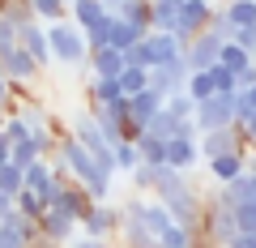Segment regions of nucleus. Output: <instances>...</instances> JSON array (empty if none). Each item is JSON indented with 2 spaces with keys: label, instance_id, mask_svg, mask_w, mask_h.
<instances>
[{
  "label": "nucleus",
  "instance_id": "nucleus-54",
  "mask_svg": "<svg viewBox=\"0 0 256 248\" xmlns=\"http://www.w3.org/2000/svg\"><path fill=\"white\" fill-rule=\"evenodd\" d=\"M252 35H256V26H252ZM252 56H256V52H252Z\"/></svg>",
  "mask_w": 256,
  "mask_h": 248
},
{
  "label": "nucleus",
  "instance_id": "nucleus-37",
  "mask_svg": "<svg viewBox=\"0 0 256 248\" xmlns=\"http://www.w3.org/2000/svg\"><path fill=\"white\" fill-rule=\"evenodd\" d=\"M162 107H166V111H171V116H175V120H192V111H196V103H192V99H188V94H171V99H166V103H162Z\"/></svg>",
  "mask_w": 256,
  "mask_h": 248
},
{
  "label": "nucleus",
  "instance_id": "nucleus-47",
  "mask_svg": "<svg viewBox=\"0 0 256 248\" xmlns=\"http://www.w3.org/2000/svg\"><path fill=\"white\" fill-rule=\"evenodd\" d=\"M239 133H244L248 150H252V146H256V111H252V120H248V124H244V129H239Z\"/></svg>",
  "mask_w": 256,
  "mask_h": 248
},
{
  "label": "nucleus",
  "instance_id": "nucleus-40",
  "mask_svg": "<svg viewBox=\"0 0 256 248\" xmlns=\"http://www.w3.org/2000/svg\"><path fill=\"white\" fill-rule=\"evenodd\" d=\"M210 77H214V90L218 94H235V73L222 65H210Z\"/></svg>",
  "mask_w": 256,
  "mask_h": 248
},
{
  "label": "nucleus",
  "instance_id": "nucleus-21",
  "mask_svg": "<svg viewBox=\"0 0 256 248\" xmlns=\"http://www.w3.org/2000/svg\"><path fill=\"white\" fill-rule=\"evenodd\" d=\"M146 35H150V30L132 26V22H124V18H111V35H107V47H116V52H132V47H137Z\"/></svg>",
  "mask_w": 256,
  "mask_h": 248
},
{
  "label": "nucleus",
  "instance_id": "nucleus-38",
  "mask_svg": "<svg viewBox=\"0 0 256 248\" xmlns=\"http://www.w3.org/2000/svg\"><path fill=\"white\" fill-rule=\"evenodd\" d=\"M158 244H162V248H192V231H184V227H175V222H171V227L162 231Z\"/></svg>",
  "mask_w": 256,
  "mask_h": 248
},
{
  "label": "nucleus",
  "instance_id": "nucleus-14",
  "mask_svg": "<svg viewBox=\"0 0 256 248\" xmlns=\"http://www.w3.org/2000/svg\"><path fill=\"white\" fill-rule=\"evenodd\" d=\"M18 47L34 60L38 69H47L52 65V47H47V35H43V22H30V26H22L18 30Z\"/></svg>",
  "mask_w": 256,
  "mask_h": 248
},
{
  "label": "nucleus",
  "instance_id": "nucleus-6",
  "mask_svg": "<svg viewBox=\"0 0 256 248\" xmlns=\"http://www.w3.org/2000/svg\"><path fill=\"white\" fill-rule=\"evenodd\" d=\"M98 201H90V193H86L77 180H68V184H56L52 188V197H47V210H56V214H64V218H73L77 227H82V218L94 210Z\"/></svg>",
  "mask_w": 256,
  "mask_h": 248
},
{
  "label": "nucleus",
  "instance_id": "nucleus-24",
  "mask_svg": "<svg viewBox=\"0 0 256 248\" xmlns=\"http://www.w3.org/2000/svg\"><path fill=\"white\" fill-rule=\"evenodd\" d=\"M222 13H226V22L235 30H248L256 26V0H226V5H218Z\"/></svg>",
  "mask_w": 256,
  "mask_h": 248
},
{
  "label": "nucleus",
  "instance_id": "nucleus-39",
  "mask_svg": "<svg viewBox=\"0 0 256 248\" xmlns=\"http://www.w3.org/2000/svg\"><path fill=\"white\" fill-rule=\"evenodd\" d=\"M235 227H239V231H256V197L235 205Z\"/></svg>",
  "mask_w": 256,
  "mask_h": 248
},
{
  "label": "nucleus",
  "instance_id": "nucleus-30",
  "mask_svg": "<svg viewBox=\"0 0 256 248\" xmlns=\"http://www.w3.org/2000/svg\"><path fill=\"white\" fill-rule=\"evenodd\" d=\"M218 65H222V69H230V73H244V69L252 65V56H248L239 43H222V56H218Z\"/></svg>",
  "mask_w": 256,
  "mask_h": 248
},
{
  "label": "nucleus",
  "instance_id": "nucleus-46",
  "mask_svg": "<svg viewBox=\"0 0 256 248\" xmlns=\"http://www.w3.org/2000/svg\"><path fill=\"white\" fill-rule=\"evenodd\" d=\"M9 103H13V90H9V77H0V116L9 111Z\"/></svg>",
  "mask_w": 256,
  "mask_h": 248
},
{
  "label": "nucleus",
  "instance_id": "nucleus-8",
  "mask_svg": "<svg viewBox=\"0 0 256 248\" xmlns=\"http://www.w3.org/2000/svg\"><path fill=\"white\" fill-rule=\"evenodd\" d=\"M120 218H124V214H120V205L98 201V205H94V210L82 218V227H77V231H82V235H90V239H111V244H116Z\"/></svg>",
  "mask_w": 256,
  "mask_h": 248
},
{
  "label": "nucleus",
  "instance_id": "nucleus-34",
  "mask_svg": "<svg viewBox=\"0 0 256 248\" xmlns=\"http://www.w3.org/2000/svg\"><path fill=\"white\" fill-rule=\"evenodd\" d=\"M26 184H22V167H13V163H4L0 167V193L4 197H18Z\"/></svg>",
  "mask_w": 256,
  "mask_h": 248
},
{
  "label": "nucleus",
  "instance_id": "nucleus-51",
  "mask_svg": "<svg viewBox=\"0 0 256 248\" xmlns=\"http://www.w3.org/2000/svg\"><path fill=\"white\" fill-rule=\"evenodd\" d=\"M248 171H252V175H256V146H252V150H248Z\"/></svg>",
  "mask_w": 256,
  "mask_h": 248
},
{
  "label": "nucleus",
  "instance_id": "nucleus-28",
  "mask_svg": "<svg viewBox=\"0 0 256 248\" xmlns=\"http://www.w3.org/2000/svg\"><path fill=\"white\" fill-rule=\"evenodd\" d=\"M13 210H18L22 218H30V222H38V214L47 210V201H43V197H38V193H30V188H22V193L13 197Z\"/></svg>",
  "mask_w": 256,
  "mask_h": 248
},
{
  "label": "nucleus",
  "instance_id": "nucleus-22",
  "mask_svg": "<svg viewBox=\"0 0 256 248\" xmlns=\"http://www.w3.org/2000/svg\"><path fill=\"white\" fill-rule=\"evenodd\" d=\"M22 184L47 201V197H52V188H56V184H52V163H47V158H38V163L22 167Z\"/></svg>",
  "mask_w": 256,
  "mask_h": 248
},
{
  "label": "nucleus",
  "instance_id": "nucleus-7",
  "mask_svg": "<svg viewBox=\"0 0 256 248\" xmlns=\"http://www.w3.org/2000/svg\"><path fill=\"white\" fill-rule=\"evenodd\" d=\"M184 86H188V65H184V56L171 60V65H162V69H146V90H154L162 103L171 99V94H184Z\"/></svg>",
  "mask_w": 256,
  "mask_h": 248
},
{
  "label": "nucleus",
  "instance_id": "nucleus-18",
  "mask_svg": "<svg viewBox=\"0 0 256 248\" xmlns=\"http://www.w3.org/2000/svg\"><path fill=\"white\" fill-rule=\"evenodd\" d=\"M244 171H248V150H230V154L210 158V184H230Z\"/></svg>",
  "mask_w": 256,
  "mask_h": 248
},
{
  "label": "nucleus",
  "instance_id": "nucleus-50",
  "mask_svg": "<svg viewBox=\"0 0 256 248\" xmlns=\"http://www.w3.org/2000/svg\"><path fill=\"white\" fill-rule=\"evenodd\" d=\"M98 5H102V9H107V13H116L120 5H124V0H98Z\"/></svg>",
  "mask_w": 256,
  "mask_h": 248
},
{
  "label": "nucleus",
  "instance_id": "nucleus-19",
  "mask_svg": "<svg viewBox=\"0 0 256 248\" xmlns=\"http://www.w3.org/2000/svg\"><path fill=\"white\" fill-rule=\"evenodd\" d=\"M124 52H116V47H90V60H86V73L90 77H120V69H124Z\"/></svg>",
  "mask_w": 256,
  "mask_h": 248
},
{
  "label": "nucleus",
  "instance_id": "nucleus-2",
  "mask_svg": "<svg viewBox=\"0 0 256 248\" xmlns=\"http://www.w3.org/2000/svg\"><path fill=\"white\" fill-rule=\"evenodd\" d=\"M47 35V47H52V60L56 65H68V69H82L86 73V60H90V43H86V35L73 26V22H47L43 26ZM90 77V73H86Z\"/></svg>",
  "mask_w": 256,
  "mask_h": 248
},
{
  "label": "nucleus",
  "instance_id": "nucleus-42",
  "mask_svg": "<svg viewBox=\"0 0 256 248\" xmlns=\"http://www.w3.org/2000/svg\"><path fill=\"white\" fill-rule=\"evenodd\" d=\"M111 18H116V13H107V18H102L94 30H86V43H90V47H107V35H111Z\"/></svg>",
  "mask_w": 256,
  "mask_h": 248
},
{
  "label": "nucleus",
  "instance_id": "nucleus-45",
  "mask_svg": "<svg viewBox=\"0 0 256 248\" xmlns=\"http://www.w3.org/2000/svg\"><path fill=\"white\" fill-rule=\"evenodd\" d=\"M226 248H256V231H239V235L230 239Z\"/></svg>",
  "mask_w": 256,
  "mask_h": 248
},
{
  "label": "nucleus",
  "instance_id": "nucleus-20",
  "mask_svg": "<svg viewBox=\"0 0 256 248\" xmlns=\"http://www.w3.org/2000/svg\"><path fill=\"white\" fill-rule=\"evenodd\" d=\"M196 163H201L196 137H171V141H166V167H175V171H192Z\"/></svg>",
  "mask_w": 256,
  "mask_h": 248
},
{
  "label": "nucleus",
  "instance_id": "nucleus-9",
  "mask_svg": "<svg viewBox=\"0 0 256 248\" xmlns=\"http://www.w3.org/2000/svg\"><path fill=\"white\" fill-rule=\"evenodd\" d=\"M218 56H222V39L214 30H201L192 43H184V65H188V73H201V69L218 65Z\"/></svg>",
  "mask_w": 256,
  "mask_h": 248
},
{
  "label": "nucleus",
  "instance_id": "nucleus-44",
  "mask_svg": "<svg viewBox=\"0 0 256 248\" xmlns=\"http://www.w3.org/2000/svg\"><path fill=\"white\" fill-rule=\"evenodd\" d=\"M68 248H116V244H111V239H90V235H82V231H77Z\"/></svg>",
  "mask_w": 256,
  "mask_h": 248
},
{
  "label": "nucleus",
  "instance_id": "nucleus-17",
  "mask_svg": "<svg viewBox=\"0 0 256 248\" xmlns=\"http://www.w3.org/2000/svg\"><path fill=\"white\" fill-rule=\"evenodd\" d=\"M158 111H162V99H158L154 90L128 94V124H132V129H141V133H146V124L158 116Z\"/></svg>",
  "mask_w": 256,
  "mask_h": 248
},
{
  "label": "nucleus",
  "instance_id": "nucleus-35",
  "mask_svg": "<svg viewBox=\"0 0 256 248\" xmlns=\"http://www.w3.org/2000/svg\"><path fill=\"white\" fill-rule=\"evenodd\" d=\"M9 163L13 167H30V163H38V146L34 141H18V146H9Z\"/></svg>",
  "mask_w": 256,
  "mask_h": 248
},
{
  "label": "nucleus",
  "instance_id": "nucleus-23",
  "mask_svg": "<svg viewBox=\"0 0 256 248\" xmlns=\"http://www.w3.org/2000/svg\"><path fill=\"white\" fill-rule=\"evenodd\" d=\"M102 18H107V9H102L98 0H73V5H68V22H73L82 35H86V30H94Z\"/></svg>",
  "mask_w": 256,
  "mask_h": 248
},
{
  "label": "nucleus",
  "instance_id": "nucleus-55",
  "mask_svg": "<svg viewBox=\"0 0 256 248\" xmlns=\"http://www.w3.org/2000/svg\"><path fill=\"white\" fill-rule=\"evenodd\" d=\"M64 5H73V0H64Z\"/></svg>",
  "mask_w": 256,
  "mask_h": 248
},
{
  "label": "nucleus",
  "instance_id": "nucleus-31",
  "mask_svg": "<svg viewBox=\"0 0 256 248\" xmlns=\"http://www.w3.org/2000/svg\"><path fill=\"white\" fill-rule=\"evenodd\" d=\"M30 9H34V22H64L68 18L64 0H30Z\"/></svg>",
  "mask_w": 256,
  "mask_h": 248
},
{
  "label": "nucleus",
  "instance_id": "nucleus-13",
  "mask_svg": "<svg viewBox=\"0 0 256 248\" xmlns=\"http://www.w3.org/2000/svg\"><path fill=\"white\" fill-rule=\"evenodd\" d=\"M116 248H162V244H158L154 231H146V222H141L137 214H124V218H120V231H116Z\"/></svg>",
  "mask_w": 256,
  "mask_h": 248
},
{
  "label": "nucleus",
  "instance_id": "nucleus-36",
  "mask_svg": "<svg viewBox=\"0 0 256 248\" xmlns=\"http://www.w3.org/2000/svg\"><path fill=\"white\" fill-rule=\"evenodd\" d=\"M128 180H132V188H137L141 197H150V188H154V167H150V163H137L132 171H128Z\"/></svg>",
  "mask_w": 256,
  "mask_h": 248
},
{
  "label": "nucleus",
  "instance_id": "nucleus-49",
  "mask_svg": "<svg viewBox=\"0 0 256 248\" xmlns=\"http://www.w3.org/2000/svg\"><path fill=\"white\" fill-rule=\"evenodd\" d=\"M9 210H13V197H4V193H0V218H4Z\"/></svg>",
  "mask_w": 256,
  "mask_h": 248
},
{
  "label": "nucleus",
  "instance_id": "nucleus-26",
  "mask_svg": "<svg viewBox=\"0 0 256 248\" xmlns=\"http://www.w3.org/2000/svg\"><path fill=\"white\" fill-rule=\"evenodd\" d=\"M132 146H137L141 163H150V167H162V163H166V141H158V137H150V133H141Z\"/></svg>",
  "mask_w": 256,
  "mask_h": 248
},
{
  "label": "nucleus",
  "instance_id": "nucleus-29",
  "mask_svg": "<svg viewBox=\"0 0 256 248\" xmlns=\"http://www.w3.org/2000/svg\"><path fill=\"white\" fill-rule=\"evenodd\" d=\"M116 18H124V22H132V26L150 30V0H124V5L116 9Z\"/></svg>",
  "mask_w": 256,
  "mask_h": 248
},
{
  "label": "nucleus",
  "instance_id": "nucleus-15",
  "mask_svg": "<svg viewBox=\"0 0 256 248\" xmlns=\"http://www.w3.org/2000/svg\"><path fill=\"white\" fill-rule=\"evenodd\" d=\"M73 235H77V222L73 218H64V214H56V210L38 214V239H52V244L68 248V244H73Z\"/></svg>",
  "mask_w": 256,
  "mask_h": 248
},
{
  "label": "nucleus",
  "instance_id": "nucleus-41",
  "mask_svg": "<svg viewBox=\"0 0 256 248\" xmlns=\"http://www.w3.org/2000/svg\"><path fill=\"white\" fill-rule=\"evenodd\" d=\"M0 133L9 137V146H18V141H26V137H30V129L22 124V116H4V129H0Z\"/></svg>",
  "mask_w": 256,
  "mask_h": 248
},
{
  "label": "nucleus",
  "instance_id": "nucleus-32",
  "mask_svg": "<svg viewBox=\"0 0 256 248\" xmlns=\"http://www.w3.org/2000/svg\"><path fill=\"white\" fill-rule=\"evenodd\" d=\"M116 82H120L124 94H141V90H146V69H141V65H124Z\"/></svg>",
  "mask_w": 256,
  "mask_h": 248
},
{
  "label": "nucleus",
  "instance_id": "nucleus-52",
  "mask_svg": "<svg viewBox=\"0 0 256 248\" xmlns=\"http://www.w3.org/2000/svg\"><path fill=\"white\" fill-rule=\"evenodd\" d=\"M248 99H252V103H256V82H252V86H248Z\"/></svg>",
  "mask_w": 256,
  "mask_h": 248
},
{
  "label": "nucleus",
  "instance_id": "nucleus-25",
  "mask_svg": "<svg viewBox=\"0 0 256 248\" xmlns=\"http://www.w3.org/2000/svg\"><path fill=\"white\" fill-rule=\"evenodd\" d=\"M175 13H180V0H150V30H162V35H171Z\"/></svg>",
  "mask_w": 256,
  "mask_h": 248
},
{
  "label": "nucleus",
  "instance_id": "nucleus-11",
  "mask_svg": "<svg viewBox=\"0 0 256 248\" xmlns=\"http://www.w3.org/2000/svg\"><path fill=\"white\" fill-rule=\"evenodd\" d=\"M38 239V222L22 218L18 210H9L0 218V248H30Z\"/></svg>",
  "mask_w": 256,
  "mask_h": 248
},
{
  "label": "nucleus",
  "instance_id": "nucleus-10",
  "mask_svg": "<svg viewBox=\"0 0 256 248\" xmlns=\"http://www.w3.org/2000/svg\"><path fill=\"white\" fill-rule=\"evenodd\" d=\"M0 77H9V82H18V86H34L38 77H43V69H38L22 47H9V52H0Z\"/></svg>",
  "mask_w": 256,
  "mask_h": 248
},
{
  "label": "nucleus",
  "instance_id": "nucleus-27",
  "mask_svg": "<svg viewBox=\"0 0 256 248\" xmlns=\"http://www.w3.org/2000/svg\"><path fill=\"white\" fill-rule=\"evenodd\" d=\"M180 124H184V120H175L171 111L162 107V111L146 124V133H150V137H158V141H171V137H180Z\"/></svg>",
  "mask_w": 256,
  "mask_h": 248
},
{
  "label": "nucleus",
  "instance_id": "nucleus-16",
  "mask_svg": "<svg viewBox=\"0 0 256 248\" xmlns=\"http://www.w3.org/2000/svg\"><path fill=\"white\" fill-rule=\"evenodd\" d=\"M68 133H73L77 141H82L90 154H98V150H107V141H102V133H98V120L90 116V111H73V120H68Z\"/></svg>",
  "mask_w": 256,
  "mask_h": 248
},
{
  "label": "nucleus",
  "instance_id": "nucleus-5",
  "mask_svg": "<svg viewBox=\"0 0 256 248\" xmlns=\"http://www.w3.org/2000/svg\"><path fill=\"white\" fill-rule=\"evenodd\" d=\"M192 124H196V133L230 129L235 124V94H210V99H201L196 111H192Z\"/></svg>",
  "mask_w": 256,
  "mask_h": 248
},
{
  "label": "nucleus",
  "instance_id": "nucleus-12",
  "mask_svg": "<svg viewBox=\"0 0 256 248\" xmlns=\"http://www.w3.org/2000/svg\"><path fill=\"white\" fill-rule=\"evenodd\" d=\"M196 150H201V158L210 163V158H218V154H230V150H248V141H244V133L230 124V129H214V133H201L196 137Z\"/></svg>",
  "mask_w": 256,
  "mask_h": 248
},
{
  "label": "nucleus",
  "instance_id": "nucleus-33",
  "mask_svg": "<svg viewBox=\"0 0 256 248\" xmlns=\"http://www.w3.org/2000/svg\"><path fill=\"white\" fill-rule=\"evenodd\" d=\"M111 158H116V171H120V175H128L132 167L141 163V154H137V146H132V141H120V146H111Z\"/></svg>",
  "mask_w": 256,
  "mask_h": 248
},
{
  "label": "nucleus",
  "instance_id": "nucleus-3",
  "mask_svg": "<svg viewBox=\"0 0 256 248\" xmlns=\"http://www.w3.org/2000/svg\"><path fill=\"white\" fill-rule=\"evenodd\" d=\"M180 56H184V47L175 43L171 35L150 30L132 52H124V60H128V65H141V69H162V65H171V60H180Z\"/></svg>",
  "mask_w": 256,
  "mask_h": 248
},
{
  "label": "nucleus",
  "instance_id": "nucleus-43",
  "mask_svg": "<svg viewBox=\"0 0 256 248\" xmlns=\"http://www.w3.org/2000/svg\"><path fill=\"white\" fill-rule=\"evenodd\" d=\"M9 47H18V26H9L0 18V52H9Z\"/></svg>",
  "mask_w": 256,
  "mask_h": 248
},
{
  "label": "nucleus",
  "instance_id": "nucleus-1",
  "mask_svg": "<svg viewBox=\"0 0 256 248\" xmlns=\"http://www.w3.org/2000/svg\"><path fill=\"white\" fill-rule=\"evenodd\" d=\"M56 158H60L64 171L73 175V180L86 188V193H90V201H107V197H111V180L98 171V167H94L90 150H86V146H82V141H77L68 129L56 137Z\"/></svg>",
  "mask_w": 256,
  "mask_h": 248
},
{
  "label": "nucleus",
  "instance_id": "nucleus-48",
  "mask_svg": "<svg viewBox=\"0 0 256 248\" xmlns=\"http://www.w3.org/2000/svg\"><path fill=\"white\" fill-rule=\"evenodd\" d=\"M9 163V137H4V133H0V167Z\"/></svg>",
  "mask_w": 256,
  "mask_h": 248
},
{
  "label": "nucleus",
  "instance_id": "nucleus-53",
  "mask_svg": "<svg viewBox=\"0 0 256 248\" xmlns=\"http://www.w3.org/2000/svg\"><path fill=\"white\" fill-rule=\"evenodd\" d=\"M0 129H4V116H0Z\"/></svg>",
  "mask_w": 256,
  "mask_h": 248
},
{
  "label": "nucleus",
  "instance_id": "nucleus-4",
  "mask_svg": "<svg viewBox=\"0 0 256 248\" xmlns=\"http://www.w3.org/2000/svg\"><path fill=\"white\" fill-rule=\"evenodd\" d=\"M214 18V0H180V13H175V26H171V39L175 43H192Z\"/></svg>",
  "mask_w": 256,
  "mask_h": 248
}]
</instances>
